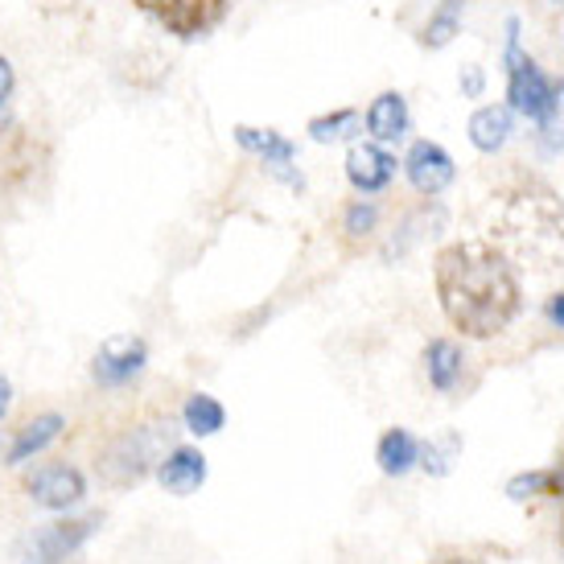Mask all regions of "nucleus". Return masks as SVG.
I'll return each instance as SVG.
<instances>
[{"mask_svg":"<svg viewBox=\"0 0 564 564\" xmlns=\"http://www.w3.org/2000/svg\"><path fill=\"white\" fill-rule=\"evenodd\" d=\"M433 281L449 326L466 338H495L523 310L516 260L490 239H457L441 248Z\"/></svg>","mask_w":564,"mask_h":564,"instance_id":"1","label":"nucleus"},{"mask_svg":"<svg viewBox=\"0 0 564 564\" xmlns=\"http://www.w3.org/2000/svg\"><path fill=\"white\" fill-rule=\"evenodd\" d=\"M511 260L549 272L564 264V203L535 177H519L495 203V239Z\"/></svg>","mask_w":564,"mask_h":564,"instance_id":"2","label":"nucleus"},{"mask_svg":"<svg viewBox=\"0 0 564 564\" xmlns=\"http://www.w3.org/2000/svg\"><path fill=\"white\" fill-rule=\"evenodd\" d=\"M132 4L177 42L210 37L236 9V0H132Z\"/></svg>","mask_w":564,"mask_h":564,"instance_id":"3","label":"nucleus"},{"mask_svg":"<svg viewBox=\"0 0 564 564\" xmlns=\"http://www.w3.org/2000/svg\"><path fill=\"white\" fill-rule=\"evenodd\" d=\"M511 30V42H507V99H511V108L519 116H528V120H540V111L549 108V95H552V83L540 75V66L532 58H523L519 54V21L507 25Z\"/></svg>","mask_w":564,"mask_h":564,"instance_id":"4","label":"nucleus"},{"mask_svg":"<svg viewBox=\"0 0 564 564\" xmlns=\"http://www.w3.org/2000/svg\"><path fill=\"white\" fill-rule=\"evenodd\" d=\"M404 173L412 186L433 198V194H441V189L454 182L457 170H454V158H449L437 141H416L412 149H408Z\"/></svg>","mask_w":564,"mask_h":564,"instance_id":"5","label":"nucleus"},{"mask_svg":"<svg viewBox=\"0 0 564 564\" xmlns=\"http://www.w3.org/2000/svg\"><path fill=\"white\" fill-rule=\"evenodd\" d=\"M395 177V158L383 144H350L346 153V182L359 194H379Z\"/></svg>","mask_w":564,"mask_h":564,"instance_id":"6","label":"nucleus"},{"mask_svg":"<svg viewBox=\"0 0 564 564\" xmlns=\"http://www.w3.org/2000/svg\"><path fill=\"white\" fill-rule=\"evenodd\" d=\"M30 499L37 507H50V511H66L83 499V474L70 470V466H42L37 474H30Z\"/></svg>","mask_w":564,"mask_h":564,"instance_id":"7","label":"nucleus"},{"mask_svg":"<svg viewBox=\"0 0 564 564\" xmlns=\"http://www.w3.org/2000/svg\"><path fill=\"white\" fill-rule=\"evenodd\" d=\"M95 519H66V523H50L30 540V561L25 564H54L63 561L66 552H75L91 535Z\"/></svg>","mask_w":564,"mask_h":564,"instance_id":"8","label":"nucleus"},{"mask_svg":"<svg viewBox=\"0 0 564 564\" xmlns=\"http://www.w3.org/2000/svg\"><path fill=\"white\" fill-rule=\"evenodd\" d=\"M144 371V343L141 338H111L99 355H95V379L108 383V388H120L132 376Z\"/></svg>","mask_w":564,"mask_h":564,"instance_id":"9","label":"nucleus"},{"mask_svg":"<svg viewBox=\"0 0 564 564\" xmlns=\"http://www.w3.org/2000/svg\"><path fill=\"white\" fill-rule=\"evenodd\" d=\"M37 165V144L25 128H4L0 132V186H25Z\"/></svg>","mask_w":564,"mask_h":564,"instance_id":"10","label":"nucleus"},{"mask_svg":"<svg viewBox=\"0 0 564 564\" xmlns=\"http://www.w3.org/2000/svg\"><path fill=\"white\" fill-rule=\"evenodd\" d=\"M236 141L248 149V153H260L264 158V165L276 177H284V182H293V186H301V177L293 173V144L284 141V137H276L272 128H248V124H239L236 128Z\"/></svg>","mask_w":564,"mask_h":564,"instance_id":"11","label":"nucleus"},{"mask_svg":"<svg viewBox=\"0 0 564 564\" xmlns=\"http://www.w3.org/2000/svg\"><path fill=\"white\" fill-rule=\"evenodd\" d=\"M367 132L376 137V144H392V141H404L408 132V104L400 91H383L371 99V108H367Z\"/></svg>","mask_w":564,"mask_h":564,"instance_id":"12","label":"nucleus"},{"mask_svg":"<svg viewBox=\"0 0 564 564\" xmlns=\"http://www.w3.org/2000/svg\"><path fill=\"white\" fill-rule=\"evenodd\" d=\"M158 478L170 495H194V490L206 482V457L198 454V449H186V445H182V449H173V454L161 462Z\"/></svg>","mask_w":564,"mask_h":564,"instance_id":"13","label":"nucleus"},{"mask_svg":"<svg viewBox=\"0 0 564 564\" xmlns=\"http://www.w3.org/2000/svg\"><path fill=\"white\" fill-rule=\"evenodd\" d=\"M462 367H466V355L449 338H433V343L424 346V371H429V383L437 392H454L457 379H462Z\"/></svg>","mask_w":564,"mask_h":564,"instance_id":"14","label":"nucleus"},{"mask_svg":"<svg viewBox=\"0 0 564 564\" xmlns=\"http://www.w3.org/2000/svg\"><path fill=\"white\" fill-rule=\"evenodd\" d=\"M376 457L383 474H408L421 462V445H416V437H412L408 429H388V433L379 437Z\"/></svg>","mask_w":564,"mask_h":564,"instance_id":"15","label":"nucleus"},{"mask_svg":"<svg viewBox=\"0 0 564 564\" xmlns=\"http://www.w3.org/2000/svg\"><path fill=\"white\" fill-rule=\"evenodd\" d=\"M511 137V111L507 108H478L470 116V141L482 153H499Z\"/></svg>","mask_w":564,"mask_h":564,"instance_id":"16","label":"nucleus"},{"mask_svg":"<svg viewBox=\"0 0 564 564\" xmlns=\"http://www.w3.org/2000/svg\"><path fill=\"white\" fill-rule=\"evenodd\" d=\"M58 433H63V416H54V412H46V416L30 421L21 433H17L13 449H9V462H25L30 454H42V449H46Z\"/></svg>","mask_w":564,"mask_h":564,"instance_id":"17","label":"nucleus"},{"mask_svg":"<svg viewBox=\"0 0 564 564\" xmlns=\"http://www.w3.org/2000/svg\"><path fill=\"white\" fill-rule=\"evenodd\" d=\"M182 416H186V429L194 433V437H210V433H219L223 421H227V412H223V404L215 400V395H189L186 408H182Z\"/></svg>","mask_w":564,"mask_h":564,"instance_id":"18","label":"nucleus"},{"mask_svg":"<svg viewBox=\"0 0 564 564\" xmlns=\"http://www.w3.org/2000/svg\"><path fill=\"white\" fill-rule=\"evenodd\" d=\"M355 128H359V111L343 108V111H329V116H317V120H310V137H314L317 144H329V141H343V137H350Z\"/></svg>","mask_w":564,"mask_h":564,"instance_id":"19","label":"nucleus"},{"mask_svg":"<svg viewBox=\"0 0 564 564\" xmlns=\"http://www.w3.org/2000/svg\"><path fill=\"white\" fill-rule=\"evenodd\" d=\"M540 137H544L549 149H561L564 144V79L552 83L549 108L540 111Z\"/></svg>","mask_w":564,"mask_h":564,"instance_id":"20","label":"nucleus"},{"mask_svg":"<svg viewBox=\"0 0 564 564\" xmlns=\"http://www.w3.org/2000/svg\"><path fill=\"white\" fill-rule=\"evenodd\" d=\"M507 495L516 502L532 499V495H552V470H532V474H516L507 482Z\"/></svg>","mask_w":564,"mask_h":564,"instance_id":"21","label":"nucleus"},{"mask_svg":"<svg viewBox=\"0 0 564 564\" xmlns=\"http://www.w3.org/2000/svg\"><path fill=\"white\" fill-rule=\"evenodd\" d=\"M346 231H350V236H367V231H376V206L371 203L346 206Z\"/></svg>","mask_w":564,"mask_h":564,"instance_id":"22","label":"nucleus"},{"mask_svg":"<svg viewBox=\"0 0 564 564\" xmlns=\"http://www.w3.org/2000/svg\"><path fill=\"white\" fill-rule=\"evenodd\" d=\"M457 33V17L454 13H441V17H433L429 21V30H424V46H433V50H441L449 37Z\"/></svg>","mask_w":564,"mask_h":564,"instance_id":"23","label":"nucleus"},{"mask_svg":"<svg viewBox=\"0 0 564 564\" xmlns=\"http://www.w3.org/2000/svg\"><path fill=\"white\" fill-rule=\"evenodd\" d=\"M454 449H457V437H445V445H424V466H433V474H445Z\"/></svg>","mask_w":564,"mask_h":564,"instance_id":"24","label":"nucleus"},{"mask_svg":"<svg viewBox=\"0 0 564 564\" xmlns=\"http://www.w3.org/2000/svg\"><path fill=\"white\" fill-rule=\"evenodd\" d=\"M13 87H17V70H13V63L0 54V104L13 95Z\"/></svg>","mask_w":564,"mask_h":564,"instance_id":"25","label":"nucleus"},{"mask_svg":"<svg viewBox=\"0 0 564 564\" xmlns=\"http://www.w3.org/2000/svg\"><path fill=\"white\" fill-rule=\"evenodd\" d=\"M552 495L564 502V449H561V462L552 466ZM561 544H564V523H561Z\"/></svg>","mask_w":564,"mask_h":564,"instance_id":"26","label":"nucleus"},{"mask_svg":"<svg viewBox=\"0 0 564 564\" xmlns=\"http://www.w3.org/2000/svg\"><path fill=\"white\" fill-rule=\"evenodd\" d=\"M429 564H482V561H474L466 552H441V556H433Z\"/></svg>","mask_w":564,"mask_h":564,"instance_id":"27","label":"nucleus"},{"mask_svg":"<svg viewBox=\"0 0 564 564\" xmlns=\"http://www.w3.org/2000/svg\"><path fill=\"white\" fill-rule=\"evenodd\" d=\"M549 317H552V326L564 329V293H556V297L549 301Z\"/></svg>","mask_w":564,"mask_h":564,"instance_id":"28","label":"nucleus"},{"mask_svg":"<svg viewBox=\"0 0 564 564\" xmlns=\"http://www.w3.org/2000/svg\"><path fill=\"white\" fill-rule=\"evenodd\" d=\"M9 404H13V388H9V379H0V416L9 412Z\"/></svg>","mask_w":564,"mask_h":564,"instance_id":"29","label":"nucleus"},{"mask_svg":"<svg viewBox=\"0 0 564 564\" xmlns=\"http://www.w3.org/2000/svg\"><path fill=\"white\" fill-rule=\"evenodd\" d=\"M466 91H470V95L482 91V75H478V70H470V75H466Z\"/></svg>","mask_w":564,"mask_h":564,"instance_id":"30","label":"nucleus"},{"mask_svg":"<svg viewBox=\"0 0 564 564\" xmlns=\"http://www.w3.org/2000/svg\"><path fill=\"white\" fill-rule=\"evenodd\" d=\"M556 4H564V0H556Z\"/></svg>","mask_w":564,"mask_h":564,"instance_id":"31","label":"nucleus"}]
</instances>
